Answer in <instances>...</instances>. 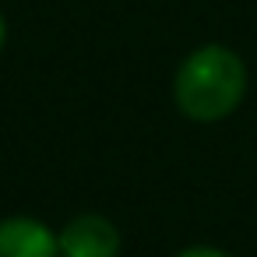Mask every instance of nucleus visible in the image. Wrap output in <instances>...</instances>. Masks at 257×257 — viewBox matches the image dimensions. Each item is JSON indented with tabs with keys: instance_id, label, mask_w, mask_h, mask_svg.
I'll use <instances>...</instances> for the list:
<instances>
[{
	"instance_id": "nucleus-1",
	"label": "nucleus",
	"mask_w": 257,
	"mask_h": 257,
	"mask_svg": "<svg viewBox=\"0 0 257 257\" xmlns=\"http://www.w3.org/2000/svg\"><path fill=\"white\" fill-rule=\"evenodd\" d=\"M250 74L236 50L222 43L197 46L173 74V102L194 123H218L232 116L246 95Z\"/></svg>"
},
{
	"instance_id": "nucleus-2",
	"label": "nucleus",
	"mask_w": 257,
	"mask_h": 257,
	"mask_svg": "<svg viewBox=\"0 0 257 257\" xmlns=\"http://www.w3.org/2000/svg\"><path fill=\"white\" fill-rule=\"evenodd\" d=\"M60 257H120V229L106 215H74L60 232Z\"/></svg>"
},
{
	"instance_id": "nucleus-3",
	"label": "nucleus",
	"mask_w": 257,
	"mask_h": 257,
	"mask_svg": "<svg viewBox=\"0 0 257 257\" xmlns=\"http://www.w3.org/2000/svg\"><path fill=\"white\" fill-rule=\"evenodd\" d=\"M0 257H60V243L46 222L11 215L0 222Z\"/></svg>"
},
{
	"instance_id": "nucleus-4",
	"label": "nucleus",
	"mask_w": 257,
	"mask_h": 257,
	"mask_svg": "<svg viewBox=\"0 0 257 257\" xmlns=\"http://www.w3.org/2000/svg\"><path fill=\"white\" fill-rule=\"evenodd\" d=\"M173 257H232V253H225L218 246H187V250H180Z\"/></svg>"
},
{
	"instance_id": "nucleus-5",
	"label": "nucleus",
	"mask_w": 257,
	"mask_h": 257,
	"mask_svg": "<svg viewBox=\"0 0 257 257\" xmlns=\"http://www.w3.org/2000/svg\"><path fill=\"white\" fill-rule=\"evenodd\" d=\"M4 43H8V18L0 11V53H4Z\"/></svg>"
}]
</instances>
